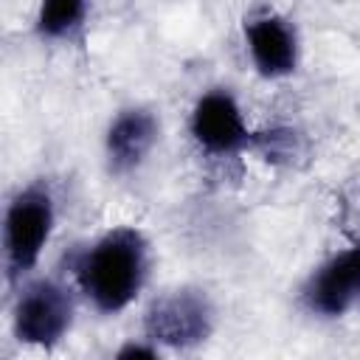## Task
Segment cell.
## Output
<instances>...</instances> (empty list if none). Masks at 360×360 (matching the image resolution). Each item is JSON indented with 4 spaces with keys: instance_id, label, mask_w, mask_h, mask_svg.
Segmentation results:
<instances>
[{
    "instance_id": "6da1fadb",
    "label": "cell",
    "mask_w": 360,
    "mask_h": 360,
    "mask_svg": "<svg viewBox=\"0 0 360 360\" xmlns=\"http://www.w3.org/2000/svg\"><path fill=\"white\" fill-rule=\"evenodd\" d=\"M76 284L101 315L127 309L149 276V242L132 225H118L87 245L76 262Z\"/></svg>"
},
{
    "instance_id": "7a4b0ae2",
    "label": "cell",
    "mask_w": 360,
    "mask_h": 360,
    "mask_svg": "<svg viewBox=\"0 0 360 360\" xmlns=\"http://www.w3.org/2000/svg\"><path fill=\"white\" fill-rule=\"evenodd\" d=\"M53 225L56 205L45 183H31L11 197L3 222V259L8 281H17L37 267L45 245L51 242Z\"/></svg>"
},
{
    "instance_id": "3957f363",
    "label": "cell",
    "mask_w": 360,
    "mask_h": 360,
    "mask_svg": "<svg viewBox=\"0 0 360 360\" xmlns=\"http://www.w3.org/2000/svg\"><path fill=\"white\" fill-rule=\"evenodd\" d=\"M146 340L172 349H188L211 338L214 304L202 290L177 287L158 295L143 315Z\"/></svg>"
},
{
    "instance_id": "277c9868",
    "label": "cell",
    "mask_w": 360,
    "mask_h": 360,
    "mask_svg": "<svg viewBox=\"0 0 360 360\" xmlns=\"http://www.w3.org/2000/svg\"><path fill=\"white\" fill-rule=\"evenodd\" d=\"M73 326V295L53 278L28 281L14 304L11 329L25 346L53 349Z\"/></svg>"
},
{
    "instance_id": "5b68a950",
    "label": "cell",
    "mask_w": 360,
    "mask_h": 360,
    "mask_svg": "<svg viewBox=\"0 0 360 360\" xmlns=\"http://www.w3.org/2000/svg\"><path fill=\"white\" fill-rule=\"evenodd\" d=\"M304 307L318 318H340L360 301V245L323 259L301 287Z\"/></svg>"
},
{
    "instance_id": "8992f818",
    "label": "cell",
    "mask_w": 360,
    "mask_h": 360,
    "mask_svg": "<svg viewBox=\"0 0 360 360\" xmlns=\"http://www.w3.org/2000/svg\"><path fill=\"white\" fill-rule=\"evenodd\" d=\"M191 138L208 155H236L256 143V135L248 129L236 98L228 90H208L202 93L188 118Z\"/></svg>"
},
{
    "instance_id": "52a82bcc",
    "label": "cell",
    "mask_w": 360,
    "mask_h": 360,
    "mask_svg": "<svg viewBox=\"0 0 360 360\" xmlns=\"http://www.w3.org/2000/svg\"><path fill=\"white\" fill-rule=\"evenodd\" d=\"M158 132H160V124L152 110L146 107L121 110L104 132V155H107L110 172L115 174L135 172L158 143Z\"/></svg>"
},
{
    "instance_id": "ba28073f",
    "label": "cell",
    "mask_w": 360,
    "mask_h": 360,
    "mask_svg": "<svg viewBox=\"0 0 360 360\" xmlns=\"http://www.w3.org/2000/svg\"><path fill=\"white\" fill-rule=\"evenodd\" d=\"M245 42L253 68L264 79L290 76L298 68L295 28L278 14H259L245 22Z\"/></svg>"
},
{
    "instance_id": "9c48e42d",
    "label": "cell",
    "mask_w": 360,
    "mask_h": 360,
    "mask_svg": "<svg viewBox=\"0 0 360 360\" xmlns=\"http://www.w3.org/2000/svg\"><path fill=\"white\" fill-rule=\"evenodd\" d=\"M87 17V0H39L34 28L42 39H70Z\"/></svg>"
},
{
    "instance_id": "30bf717a",
    "label": "cell",
    "mask_w": 360,
    "mask_h": 360,
    "mask_svg": "<svg viewBox=\"0 0 360 360\" xmlns=\"http://www.w3.org/2000/svg\"><path fill=\"white\" fill-rule=\"evenodd\" d=\"M121 360H127V357H158V343H127V346H121L118 352H115Z\"/></svg>"
}]
</instances>
